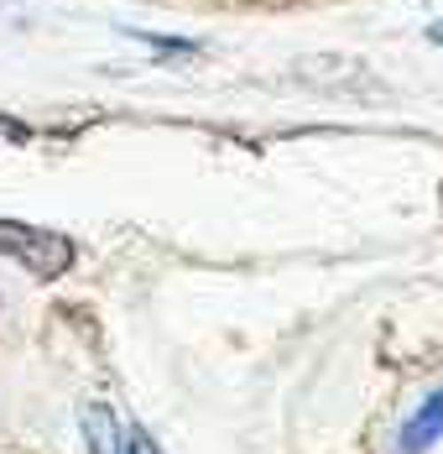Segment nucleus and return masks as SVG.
<instances>
[{
	"label": "nucleus",
	"instance_id": "obj_1",
	"mask_svg": "<svg viewBox=\"0 0 443 454\" xmlns=\"http://www.w3.org/2000/svg\"><path fill=\"white\" fill-rule=\"evenodd\" d=\"M0 256L16 262L21 272L43 277H63L74 267V240L63 230H43V225H27V220H0Z\"/></svg>",
	"mask_w": 443,
	"mask_h": 454
},
{
	"label": "nucleus",
	"instance_id": "obj_2",
	"mask_svg": "<svg viewBox=\"0 0 443 454\" xmlns=\"http://www.w3.org/2000/svg\"><path fill=\"white\" fill-rule=\"evenodd\" d=\"M439 439H443V392H433L423 408L401 423V444L397 450L401 454H423V450H433Z\"/></svg>",
	"mask_w": 443,
	"mask_h": 454
},
{
	"label": "nucleus",
	"instance_id": "obj_3",
	"mask_svg": "<svg viewBox=\"0 0 443 454\" xmlns=\"http://www.w3.org/2000/svg\"><path fill=\"white\" fill-rule=\"evenodd\" d=\"M79 428H84L89 454H120V418L105 408V403H84L79 408Z\"/></svg>",
	"mask_w": 443,
	"mask_h": 454
},
{
	"label": "nucleus",
	"instance_id": "obj_4",
	"mask_svg": "<svg viewBox=\"0 0 443 454\" xmlns=\"http://www.w3.org/2000/svg\"><path fill=\"white\" fill-rule=\"evenodd\" d=\"M120 454H162V450L141 423H120Z\"/></svg>",
	"mask_w": 443,
	"mask_h": 454
},
{
	"label": "nucleus",
	"instance_id": "obj_5",
	"mask_svg": "<svg viewBox=\"0 0 443 454\" xmlns=\"http://www.w3.org/2000/svg\"><path fill=\"white\" fill-rule=\"evenodd\" d=\"M141 43L157 47L162 58H198V43H177V37H157V32H141Z\"/></svg>",
	"mask_w": 443,
	"mask_h": 454
},
{
	"label": "nucleus",
	"instance_id": "obj_6",
	"mask_svg": "<svg viewBox=\"0 0 443 454\" xmlns=\"http://www.w3.org/2000/svg\"><path fill=\"white\" fill-rule=\"evenodd\" d=\"M428 43H433V47H443V16L433 21V27H428Z\"/></svg>",
	"mask_w": 443,
	"mask_h": 454
}]
</instances>
